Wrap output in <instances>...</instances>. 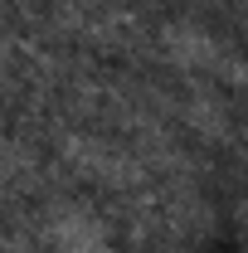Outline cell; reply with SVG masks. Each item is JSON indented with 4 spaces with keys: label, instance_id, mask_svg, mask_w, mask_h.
<instances>
[{
    "label": "cell",
    "instance_id": "cell-3",
    "mask_svg": "<svg viewBox=\"0 0 248 253\" xmlns=\"http://www.w3.org/2000/svg\"><path fill=\"white\" fill-rule=\"evenodd\" d=\"M39 244L44 253H117L107 219L78 200H54L39 214Z\"/></svg>",
    "mask_w": 248,
    "mask_h": 253
},
{
    "label": "cell",
    "instance_id": "cell-4",
    "mask_svg": "<svg viewBox=\"0 0 248 253\" xmlns=\"http://www.w3.org/2000/svg\"><path fill=\"white\" fill-rule=\"evenodd\" d=\"M161 107H170L175 126H185L200 141H229L234 136V112L224 107V97L214 88H190L185 97H170V102L161 97Z\"/></svg>",
    "mask_w": 248,
    "mask_h": 253
},
{
    "label": "cell",
    "instance_id": "cell-1",
    "mask_svg": "<svg viewBox=\"0 0 248 253\" xmlns=\"http://www.w3.org/2000/svg\"><path fill=\"white\" fill-rule=\"evenodd\" d=\"M54 151H59L68 175H78L97 190L131 195V190L151 185V170L141 166V156L122 136H107V131H93V126H68V131H54Z\"/></svg>",
    "mask_w": 248,
    "mask_h": 253
},
{
    "label": "cell",
    "instance_id": "cell-2",
    "mask_svg": "<svg viewBox=\"0 0 248 253\" xmlns=\"http://www.w3.org/2000/svg\"><path fill=\"white\" fill-rule=\"evenodd\" d=\"M151 49L170 68H180L185 78L224 83V88H248V59L234 44H224L214 30L195 25V20H165V25H156Z\"/></svg>",
    "mask_w": 248,
    "mask_h": 253
}]
</instances>
